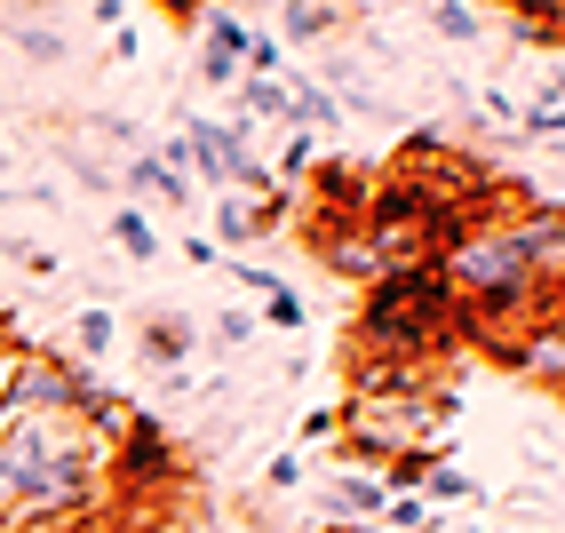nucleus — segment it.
<instances>
[{
	"label": "nucleus",
	"mask_w": 565,
	"mask_h": 533,
	"mask_svg": "<svg viewBox=\"0 0 565 533\" xmlns=\"http://www.w3.org/2000/svg\"><path fill=\"white\" fill-rule=\"evenodd\" d=\"M111 247H120L128 263H152V255H160L152 215H143V207H111Z\"/></svg>",
	"instance_id": "obj_12"
},
{
	"label": "nucleus",
	"mask_w": 565,
	"mask_h": 533,
	"mask_svg": "<svg viewBox=\"0 0 565 533\" xmlns=\"http://www.w3.org/2000/svg\"><path fill=\"white\" fill-rule=\"evenodd\" d=\"M0 533H17V525H0Z\"/></svg>",
	"instance_id": "obj_33"
},
{
	"label": "nucleus",
	"mask_w": 565,
	"mask_h": 533,
	"mask_svg": "<svg viewBox=\"0 0 565 533\" xmlns=\"http://www.w3.org/2000/svg\"><path fill=\"white\" fill-rule=\"evenodd\" d=\"M423 502H478V486H470L455 462H438V470L423 478Z\"/></svg>",
	"instance_id": "obj_20"
},
{
	"label": "nucleus",
	"mask_w": 565,
	"mask_h": 533,
	"mask_svg": "<svg viewBox=\"0 0 565 533\" xmlns=\"http://www.w3.org/2000/svg\"><path fill=\"white\" fill-rule=\"evenodd\" d=\"M263 232H255V200H232L223 192L215 200V247H255Z\"/></svg>",
	"instance_id": "obj_15"
},
{
	"label": "nucleus",
	"mask_w": 565,
	"mask_h": 533,
	"mask_svg": "<svg viewBox=\"0 0 565 533\" xmlns=\"http://www.w3.org/2000/svg\"><path fill=\"white\" fill-rule=\"evenodd\" d=\"M319 168V136H303V128H287V143H279V168H271V183L287 192L295 175H311Z\"/></svg>",
	"instance_id": "obj_19"
},
{
	"label": "nucleus",
	"mask_w": 565,
	"mask_h": 533,
	"mask_svg": "<svg viewBox=\"0 0 565 533\" xmlns=\"http://www.w3.org/2000/svg\"><path fill=\"white\" fill-rule=\"evenodd\" d=\"M104 438H88L72 414H9L0 430V525L41 533L96 510L104 486Z\"/></svg>",
	"instance_id": "obj_1"
},
{
	"label": "nucleus",
	"mask_w": 565,
	"mask_h": 533,
	"mask_svg": "<svg viewBox=\"0 0 565 533\" xmlns=\"http://www.w3.org/2000/svg\"><path fill=\"white\" fill-rule=\"evenodd\" d=\"M366 168L359 160H319V207L327 215H366Z\"/></svg>",
	"instance_id": "obj_8"
},
{
	"label": "nucleus",
	"mask_w": 565,
	"mask_h": 533,
	"mask_svg": "<svg viewBox=\"0 0 565 533\" xmlns=\"http://www.w3.org/2000/svg\"><path fill=\"white\" fill-rule=\"evenodd\" d=\"M207 334H215V351H247V342H255V311H223Z\"/></svg>",
	"instance_id": "obj_23"
},
{
	"label": "nucleus",
	"mask_w": 565,
	"mask_h": 533,
	"mask_svg": "<svg viewBox=\"0 0 565 533\" xmlns=\"http://www.w3.org/2000/svg\"><path fill=\"white\" fill-rule=\"evenodd\" d=\"M120 183H128V192H136V200H160V207H175V215H183V207H192V200H200V192H192V183H183V175H168V168L152 160V151H136V160H128V175H120Z\"/></svg>",
	"instance_id": "obj_9"
},
{
	"label": "nucleus",
	"mask_w": 565,
	"mask_h": 533,
	"mask_svg": "<svg viewBox=\"0 0 565 533\" xmlns=\"http://www.w3.org/2000/svg\"><path fill=\"white\" fill-rule=\"evenodd\" d=\"M232 279H239V287H255V295H271V287H287L279 271H263V263H232Z\"/></svg>",
	"instance_id": "obj_27"
},
{
	"label": "nucleus",
	"mask_w": 565,
	"mask_h": 533,
	"mask_svg": "<svg viewBox=\"0 0 565 533\" xmlns=\"http://www.w3.org/2000/svg\"><path fill=\"white\" fill-rule=\"evenodd\" d=\"M17 263H24L32 279H56V255H49V247H17Z\"/></svg>",
	"instance_id": "obj_29"
},
{
	"label": "nucleus",
	"mask_w": 565,
	"mask_h": 533,
	"mask_svg": "<svg viewBox=\"0 0 565 533\" xmlns=\"http://www.w3.org/2000/svg\"><path fill=\"white\" fill-rule=\"evenodd\" d=\"M192 319H183V311H152V319H143V366H152V374H168V366H183V359H192Z\"/></svg>",
	"instance_id": "obj_6"
},
{
	"label": "nucleus",
	"mask_w": 565,
	"mask_h": 533,
	"mask_svg": "<svg viewBox=\"0 0 565 533\" xmlns=\"http://www.w3.org/2000/svg\"><path fill=\"white\" fill-rule=\"evenodd\" d=\"M175 470H183L175 438L152 423V414H128V430L111 438V454H104V478L120 486V493H143V486H168Z\"/></svg>",
	"instance_id": "obj_3"
},
{
	"label": "nucleus",
	"mask_w": 565,
	"mask_h": 533,
	"mask_svg": "<svg viewBox=\"0 0 565 533\" xmlns=\"http://www.w3.org/2000/svg\"><path fill=\"white\" fill-rule=\"evenodd\" d=\"M374 525H383V533H438V518H430V502H423V493H391Z\"/></svg>",
	"instance_id": "obj_17"
},
{
	"label": "nucleus",
	"mask_w": 565,
	"mask_h": 533,
	"mask_svg": "<svg viewBox=\"0 0 565 533\" xmlns=\"http://www.w3.org/2000/svg\"><path fill=\"white\" fill-rule=\"evenodd\" d=\"M9 200H17V192H0V207H9Z\"/></svg>",
	"instance_id": "obj_32"
},
{
	"label": "nucleus",
	"mask_w": 565,
	"mask_h": 533,
	"mask_svg": "<svg viewBox=\"0 0 565 533\" xmlns=\"http://www.w3.org/2000/svg\"><path fill=\"white\" fill-rule=\"evenodd\" d=\"M438 533H486V525H438Z\"/></svg>",
	"instance_id": "obj_31"
},
{
	"label": "nucleus",
	"mask_w": 565,
	"mask_h": 533,
	"mask_svg": "<svg viewBox=\"0 0 565 533\" xmlns=\"http://www.w3.org/2000/svg\"><path fill=\"white\" fill-rule=\"evenodd\" d=\"M455 342H462V302H455V287H446L430 263L366 279L351 351H391V359H414V366H438Z\"/></svg>",
	"instance_id": "obj_2"
},
{
	"label": "nucleus",
	"mask_w": 565,
	"mask_h": 533,
	"mask_svg": "<svg viewBox=\"0 0 565 533\" xmlns=\"http://www.w3.org/2000/svg\"><path fill=\"white\" fill-rule=\"evenodd\" d=\"M232 104H239L247 128H255V120H287V88H279V81H239Z\"/></svg>",
	"instance_id": "obj_16"
},
{
	"label": "nucleus",
	"mask_w": 565,
	"mask_h": 533,
	"mask_svg": "<svg viewBox=\"0 0 565 533\" xmlns=\"http://www.w3.org/2000/svg\"><path fill=\"white\" fill-rule=\"evenodd\" d=\"M88 24H96V32H120V24H128V0H96Z\"/></svg>",
	"instance_id": "obj_28"
},
{
	"label": "nucleus",
	"mask_w": 565,
	"mask_h": 533,
	"mask_svg": "<svg viewBox=\"0 0 565 533\" xmlns=\"http://www.w3.org/2000/svg\"><path fill=\"white\" fill-rule=\"evenodd\" d=\"M430 32H438V41H478L486 17L478 9H430Z\"/></svg>",
	"instance_id": "obj_21"
},
{
	"label": "nucleus",
	"mask_w": 565,
	"mask_h": 533,
	"mask_svg": "<svg viewBox=\"0 0 565 533\" xmlns=\"http://www.w3.org/2000/svg\"><path fill=\"white\" fill-rule=\"evenodd\" d=\"M183 263H200V271H215V263H223V247H215V239H183Z\"/></svg>",
	"instance_id": "obj_30"
},
{
	"label": "nucleus",
	"mask_w": 565,
	"mask_h": 533,
	"mask_svg": "<svg viewBox=\"0 0 565 533\" xmlns=\"http://www.w3.org/2000/svg\"><path fill=\"white\" fill-rule=\"evenodd\" d=\"M271 32H279V49L295 56V49H311V41H334V32H351V17H343V9H295V0H287Z\"/></svg>",
	"instance_id": "obj_10"
},
{
	"label": "nucleus",
	"mask_w": 565,
	"mask_h": 533,
	"mask_svg": "<svg viewBox=\"0 0 565 533\" xmlns=\"http://www.w3.org/2000/svg\"><path fill=\"white\" fill-rule=\"evenodd\" d=\"M303 239H311V255L327 263L334 279H374V255H366V232H359V215H327V207H311L303 215Z\"/></svg>",
	"instance_id": "obj_4"
},
{
	"label": "nucleus",
	"mask_w": 565,
	"mask_h": 533,
	"mask_svg": "<svg viewBox=\"0 0 565 533\" xmlns=\"http://www.w3.org/2000/svg\"><path fill=\"white\" fill-rule=\"evenodd\" d=\"M502 359H510L534 391H557V383H565V319H557V311L534 319V327H525V342H510Z\"/></svg>",
	"instance_id": "obj_5"
},
{
	"label": "nucleus",
	"mask_w": 565,
	"mask_h": 533,
	"mask_svg": "<svg viewBox=\"0 0 565 533\" xmlns=\"http://www.w3.org/2000/svg\"><path fill=\"white\" fill-rule=\"evenodd\" d=\"M263 486H271V493H295V486H303V454H271V470H263Z\"/></svg>",
	"instance_id": "obj_24"
},
{
	"label": "nucleus",
	"mask_w": 565,
	"mask_h": 533,
	"mask_svg": "<svg viewBox=\"0 0 565 533\" xmlns=\"http://www.w3.org/2000/svg\"><path fill=\"white\" fill-rule=\"evenodd\" d=\"M303 295H295V287H271V295H263V311H255V327H271V334H303Z\"/></svg>",
	"instance_id": "obj_18"
},
{
	"label": "nucleus",
	"mask_w": 565,
	"mask_h": 533,
	"mask_svg": "<svg viewBox=\"0 0 565 533\" xmlns=\"http://www.w3.org/2000/svg\"><path fill=\"white\" fill-rule=\"evenodd\" d=\"M72 342H81V366H88V359H104L111 342H120V311H104V302H88V311L72 319Z\"/></svg>",
	"instance_id": "obj_13"
},
{
	"label": "nucleus",
	"mask_w": 565,
	"mask_h": 533,
	"mask_svg": "<svg viewBox=\"0 0 565 533\" xmlns=\"http://www.w3.org/2000/svg\"><path fill=\"white\" fill-rule=\"evenodd\" d=\"M518 128L534 136V143H550V151H557V136H565V96H557V72H550V81H542L534 96H525V111H518Z\"/></svg>",
	"instance_id": "obj_11"
},
{
	"label": "nucleus",
	"mask_w": 565,
	"mask_h": 533,
	"mask_svg": "<svg viewBox=\"0 0 565 533\" xmlns=\"http://www.w3.org/2000/svg\"><path fill=\"white\" fill-rule=\"evenodd\" d=\"M9 41H17L24 64H64V56H72V49H64V32H56V24H32V17L9 24Z\"/></svg>",
	"instance_id": "obj_14"
},
{
	"label": "nucleus",
	"mask_w": 565,
	"mask_h": 533,
	"mask_svg": "<svg viewBox=\"0 0 565 533\" xmlns=\"http://www.w3.org/2000/svg\"><path fill=\"white\" fill-rule=\"evenodd\" d=\"M383 502H391V486L374 470H343V478H334V525H374Z\"/></svg>",
	"instance_id": "obj_7"
},
{
	"label": "nucleus",
	"mask_w": 565,
	"mask_h": 533,
	"mask_svg": "<svg viewBox=\"0 0 565 533\" xmlns=\"http://www.w3.org/2000/svg\"><path fill=\"white\" fill-rule=\"evenodd\" d=\"M334 430H343V406H311L303 414V438H334Z\"/></svg>",
	"instance_id": "obj_26"
},
{
	"label": "nucleus",
	"mask_w": 565,
	"mask_h": 533,
	"mask_svg": "<svg viewBox=\"0 0 565 533\" xmlns=\"http://www.w3.org/2000/svg\"><path fill=\"white\" fill-rule=\"evenodd\" d=\"M557 32H565V24H557V9H550V17H518V41H534V49H542V41L557 49Z\"/></svg>",
	"instance_id": "obj_25"
},
{
	"label": "nucleus",
	"mask_w": 565,
	"mask_h": 533,
	"mask_svg": "<svg viewBox=\"0 0 565 533\" xmlns=\"http://www.w3.org/2000/svg\"><path fill=\"white\" fill-rule=\"evenodd\" d=\"M200 88H239V56H223V49H200Z\"/></svg>",
	"instance_id": "obj_22"
}]
</instances>
